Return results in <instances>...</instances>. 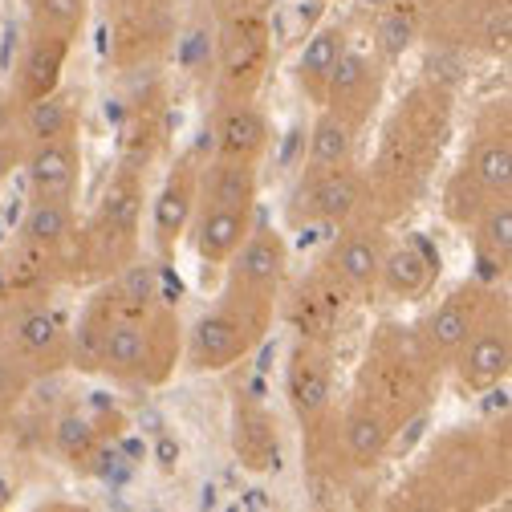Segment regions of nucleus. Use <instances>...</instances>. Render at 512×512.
I'll use <instances>...</instances> for the list:
<instances>
[{
  "label": "nucleus",
  "instance_id": "obj_17",
  "mask_svg": "<svg viewBox=\"0 0 512 512\" xmlns=\"http://www.w3.org/2000/svg\"><path fill=\"white\" fill-rule=\"evenodd\" d=\"M382 98H387V61H382L374 49L366 53V49L346 45V53L338 57V66L330 74L322 106L354 118L358 126H366L378 114Z\"/></svg>",
  "mask_w": 512,
  "mask_h": 512
},
{
  "label": "nucleus",
  "instance_id": "obj_22",
  "mask_svg": "<svg viewBox=\"0 0 512 512\" xmlns=\"http://www.w3.org/2000/svg\"><path fill=\"white\" fill-rule=\"evenodd\" d=\"M232 452L240 468L265 476L281 468V423L256 391H236L232 403Z\"/></svg>",
  "mask_w": 512,
  "mask_h": 512
},
{
  "label": "nucleus",
  "instance_id": "obj_14",
  "mask_svg": "<svg viewBox=\"0 0 512 512\" xmlns=\"http://www.w3.org/2000/svg\"><path fill=\"white\" fill-rule=\"evenodd\" d=\"M496 289H500V285H492V281H464V285H456L452 293H443V297L423 313L419 326H411L415 338H419V346H423V354H427L439 370H447V366L456 362V354H460L464 342L472 338V330H476V322L484 317V309H488V301H492Z\"/></svg>",
  "mask_w": 512,
  "mask_h": 512
},
{
  "label": "nucleus",
  "instance_id": "obj_19",
  "mask_svg": "<svg viewBox=\"0 0 512 512\" xmlns=\"http://www.w3.org/2000/svg\"><path fill=\"white\" fill-rule=\"evenodd\" d=\"M387 248H391L387 224H378V220H350V224L338 228V240L330 244L322 265L358 301V297L378 289V269H382V256H387Z\"/></svg>",
  "mask_w": 512,
  "mask_h": 512
},
{
  "label": "nucleus",
  "instance_id": "obj_23",
  "mask_svg": "<svg viewBox=\"0 0 512 512\" xmlns=\"http://www.w3.org/2000/svg\"><path fill=\"white\" fill-rule=\"evenodd\" d=\"M70 57H74V41L49 37V33H25L13 78H9V94H13L17 110L37 102V98H45L49 90H57L61 82H66Z\"/></svg>",
  "mask_w": 512,
  "mask_h": 512
},
{
  "label": "nucleus",
  "instance_id": "obj_36",
  "mask_svg": "<svg viewBox=\"0 0 512 512\" xmlns=\"http://www.w3.org/2000/svg\"><path fill=\"white\" fill-rule=\"evenodd\" d=\"M415 33H419V13H415V5H391L387 13H382V21H378L374 53L391 66V61H395L399 53H407V49H411Z\"/></svg>",
  "mask_w": 512,
  "mask_h": 512
},
{
  "label": "nucleus",
  "instance_id": "obj_37",
  "mask_svg": "<svg viewBox=\"0 0 512 512\" xmlns=\"http://www.w3.org/2000/svg\"><path fill=\"white\" fill-rule=\"evenodd\" d=\"M25 139H21V131L13 126V131H5L0 135V183H9L17 171H21V159H25Z\"/></svg>",
  "mask_w": 512,
  "mask_h": 512
},
{
  "label": "nucleus",
  "instance_id": "obj_34",
  "mask_svg": "<svg viewBox=\"0 0 512 512\" xmlns=\"http://www.w3.org/2000/svg\"><path fill=\"white\" fill-rule=\"evenodd\" d=\"M21 9H25V33H49L78 45L90 25L94 0H21Z\"/></svg>",
  "mask_w": 512,
  "mask_h": 512
},
{
  "label": "nucleus",
  "instance_id": "obj_27",
  "mask_svg": "<svg viewBox=\"0 0 512 512\" xmlns=\"http://www.w3.org/2000/svg\"><path fill=\"white\" fill-rule=\"evenodd\" d=\"M122 293L114 289V281H98L86 297V305L78 309V322H70V370L78 374H98V358L106 346V334L114 326V317L122 313Z\"/></svg>",
  "mask_w": 512,
  "mask_h": 512
},
{
  "label": "nucleus",
  "instance_id": "obj_32",
  "mask_svg": "<svg viewBox=\"0 0 512 512\" xmlns=\"http://www.w3.org/2000/svg\"><path fill=\"white\" fill-rule=\"evenodd\" d=\"M366 126H358L354 118L317 106L313 126H309V151H305V167H338V163H354L358 159V139Z\"/></svg>",
  "mask_w": 512,
  "mask_h": 512
},
{
  "label": "nucleus",
  "instance_id": "obj_15",
  "mask_svg": "<svg viewBox=\"0 0 512 512\" xmlns=\"http://www.w3.org/2000/svg\"><path fill=\"white\" fill-rule=\"evenodd\" d=\"M460 163L488 196H512V110L508 98H492L476 110Z\"/></svg>",
  "mask_w": 512,
  "mask_h": 512
},
{
  "label": "nucleus",
  "instance_id": "obj_11",
  "mask_svg": "<svg viewBox=\"0 0 512 512\" xmlns=\"http://www.w3.org/2000/svg\"><path fill=\"white\" fill-rule=\"evenodd\" d=\"M285 285H289V240H285V232L265 224V220H252L244 244L224 265L220 293L265 305V309H281Z\"/></svg>",
  "mask_w": 512,
  "mask_h": 512
},
{
  "label": "nucleus",
  "instance_id": "obj_38",
  "mask_svg": "<svg viewBox=\"0 0 512 512\" xmlns=\"http://www.w3.org/2000/svg\"><path fill=\"white\" fill-rule=\"evenodd\" d=\"M13 126H17V102H13L9 86H0V135L13 131Z\"/></svg>",
  "mask_w": 512,
  "mask_h": 512
},
{
  "label": "nucleus",
  "instance_id": "obj_31",
  "mask_svg": "<svg viewBox=\"0 0 512 512\" xmlns=\"http://www.w3.org/2000/svg\"><path fill=\"white\" fill-rule=\"evenodd\" d=\"M472 248H476V261L484 265L480 281L500 285V277H508L512 269V196L492 200L468 228Z\"/></svg>",
  "mask_w": 512,
  "mask_h": 512
},
{
  "label": "nucleus",
  "instance_id": "obj_29",
  "mask_svg": "<svg viewBox=\"0 0 512 512\" xmlns=\"http://www.w3.org/2000/svg\"><path fill=\"white\" fill-rule=\"evenodd\" d=\"M86 94L61 82L57 90H49L45 98L29 102L17 110V131L25 143H41V139H61V135H82V106Z\"/></svg>",
  "mask_w": 512,
  "mask_h": 512
},
{
  "label": "nucleus",
  "instance_id": "obj_12",
  "mask_svg": "<svg viewBox=\"0 0 512 512\" xmlns=\"http://www.w3.org/2000/svg\"><path fill=\"white\" fill-rule=\"evenodd\" d=\"M447 370L456 374V387L464 395H492L508 382V374H512V305H508L504 289L492 293L472 338L464 342V350L456 354V362Z\"/></svg>",
  "mask_w": 512,
  "mask_h": 512
},
{
  "label": "nucleus",
  "instance_id": "obj_20",
  "mask_svg": "<svg viewBox=\"0 0 512 512\" xmlns=\"http://www.w3.org/2000/svg\"><path fill=\"white\" fill-rule=\"evenodd\" d=\"M354 305V293L326 269V265H317L289 297L285 305V317L293 322L297 338H317V342H334L338 326H342V317L346 309Z\"/></svg>",
  "mask_w": 512,
  "mask_h": 512
},
{
  "label": "nucleus",
  "instance_id": "obj_13",
  "mask_svg": "<svg viewBox=\"0 0 512 512\" xmlns=\"http://www.w3.org/2000/svg\"><path fill=\"white\" fill-rule=\"evenodd\" d=\"M285 399L305 439L334 419V342L293 338L285 362Z\"/></svg>",
  "mask_w": 512,
  "mask_h": 512
},
{
  "label": "nucleus",
  "instance_id": "obj_33",
  "mask_svg": "<svg viewBox=\"0 0 512 512\" xmlns=\"http://www.w3.org/2000/svg\"><path fill=\"white\" fill-rule=\"evenodd\" d=\"M53 452L74 472H94V464L110 452V431H102V423L86 411H66L53 423Z\"/></svg>",
  "mask_w": 512,
  "mask_h": 512
},
{
  "label": "nucleus",
  "instance_id": "obj_6",
  "mask_svg": "<svg viewBox=\"0 0 512 512\" xmlns=\"http://www.w3.org/2000/svg\"><path fill=\"white\" fill-rule=\"evenodd\" d=\"M273 322H277V309L216 293V301L191 322V330H183V362L179 366H187L191 374L232 370L261 350Z\"/></svg>",
  "mask_w": 512,
  "mask_h": 512
},
{
  "label": "nucleus",
  "instance_id": "obj_16",
  "mask_svg": "<svg viewBox=\"0 0 512 512\" xmlns=\"http://www.w3.org/2000/svg\"><path fill=\"white\" fill-rule=\"evenodd\" d=\"M200 151H183L175 155V163L167 167L155 200L147 204L151 208V244L159 252V261H171L175 248L183 244L187 236V224L196 216V204H200Z\"/></svg>",
  "mask_w": 512,
  "mask_h": 512
},
{
  "label": "nucleus",
  "instance_id": "obj_2",
  "mask_svg": "<svg viewBox=\"0 0 512 512\" xmlns=\"http://www.w3.org/2000/svg\"><path fill=\"white\" fill-rule=\"evenodd\" d=\"M508 492V439L492 427H456L427 447L399 488L407 508H480Z\"/></svg>",
  "mask_w": 512,
  "mask_h": 512
},
{
  "label": "nucleus",
  "instance_id": "obj_40",
  "mask_svg": "<svg viewBox=\"0 0 512 512\" xmlns=\"http://www.w3.org/2000/svg\"><path fill=\"white\" fill-rule=\"evenodd\" d=\"M13 297V265H9V252H0V305Z\"/></svg>",
  "mask_w": 512,
  "mask_h": 512
},
{
  "label": "nucleus",
  "instance_id": "obj_7",
  "mask_svg": "<svg viewBox=\"0 0 512 512\" xmlns=\"http://www.w3.org/2000/svg\"><path fill=\"white\" fill-rule=\"evenodd\" d=\"M0 362L29 387L70 370V322L49 297H9L0 309Z\"/></svg>",
  "mask_w": 512,
  "mask_h": 512
},
{
  "label": "nucleus",
  "instance_id": "obj_9",
  "mask_svg": "<svg viewBox=\"0 0 512 512\" xmlns=\"http://www.w3.org/2000/svg\"><path fill=\"white\" fill-rule=\"evenodd\" d=\"M350 220H366V167H305L285 200L289 228H342Z\"/></svg>",
  "mask_w": 512,
  "mask_h": 512
},
{
  "label": "nucleus",
  "instance_id": "obj_8",
  "mask_svg": "<svg viewBox=\"0 0 512 512\" xmlns=\"http://www.w3.org/2000/svg\"><path fill=\"white\" fill-rule=\"evenodd\" d=\"M273 66V25L269 9H252L216 21L212 45V98L216 102H256Z\"/></svg>",
  "mask_w": 512,
  "mask_h": 512
},
{
  "label": "nucleus",
  "instance_id": "obj_39",
  "mask_svg": "<svg viewBox=\"0 0 512 512\" xmlns=\"http://www.w3.org/2000/svg\"><path fill=\"white\" fill-rule=\"evenodd\" d=\"M17 395L13 391H5V387H0V435H5L9 431V423H13V415H17Z\"/></svg>",
  "mask_w": 512,
  "mask_h": 512
},
{
  "label": "nucleus",
  "instance_id": "obj_21",
  "mask_svg": "<svg viewBox=\"0 0 512 512\" xmlns=\"http://www.w3.org/2000/svg\"><path fill=\"white\" fill-rule=\"evenodd\" d=\"M273 147L269 114L256 102H216L208 118V155L261 163Z\"/></svg>",
  "mask_w": 512,
  "mask_h": 512
},
{
  "label": "nucleus",
  "instance_id": "obj_10",
  "mask_svg": "<svg viewBox=\"0 0 512 512\" xmlns=\"http://www.w3.org/2000/svg\"><path fill=\"white\" fill-rule=\"evenodd\" d=\"M106 33L114 70H147L175 45V0H106Z\"/></svg>",
  "mask_w": 512,
  "mask_h": 512
},
{
  "label": "nucleus",
  "instance_id": "obj_1",
  "mask_svg": "<svg viewBox=\"0 0 512 512\" xmlns=\"http://www.w3.org/2000/svg\"><path fill=\"white\" fill-rule=\"evenodd\" d=\"M447 135H452V86L439 78L411 86L382 126L378 155L366 171V220L387 224L423 196Z\"/></svg>",
  "mask_w": 512,
  "mask_h": 512
},
{
  "label": "nucleus",
  "instance_id": "obj_28",
  "mask_svg": "<svg viewBox=\"0 0 512 512\" xmlns=\"http://www.w3.org/2000/svg\"><path fill=\"white\" fill-rule=\"evenodd\" d=\"M350 45V29L342 21H326L309 33V41L301 45L297 53V66H293V82L301 90V98L309 106H322L326 98V86H330V74L338 66V57L346 53Z\"/></svg>",
  "mask_w": 512,
  "mask_h": 512
},
{
  "label": "nucleus",
  "instance_id": "obj_3",
  "mask_svg": "<svg viewBox=\"0 0 512 512\" xmlns=\"http://www.w3.org/2000/svg\"><path fill=\"white\" fill-rule=\"evenodd\" d=\"M439 374L443 370L423 354L415 330L399 322H382L366 342L350 399L374 407L378 415L391 419L395 431H403L431 407L439 391Z\"/></svg>",
  "mask_w": 512,
  "mask_h": 512
},
{
  "label": "nucleus",
  "instance_id": "obj_35",
  "mask_svg": "<svg viewBox=\"0 0 512 512\" xmlns=\"http://www.w3.org/2000/svg\"><path fill=\"white\" fill-rule=\"evenodd\" d=\"M492 200H500V196H488V191L472 179V171H468L464 163H456V171L447 175L443 187H439V216L452 224V228L468 232L472 220H476Z\"/></svg>",
  "mask_w": 512,
  "mask_h": 512
},
{
  "label": "nucleus",
  "instance_id": "obj_25",
  "mask_svg": "<svg viewBox=\"0 0 512 512\" xmlns=\"http://www.w3.org/2000/svg\"><path fill=\"white\" fill-rule=\"evenodd\" d=\"M334 431H338V452H342L346 472H370V468H378L382 460L395 452V439H399V431L391 427L387 415H378L374 407H366L358 399H350L342 407Z\"/></svg>",
  "mask_w": 512,
  "mask_h": 512
},
{
  "label": "nucleus",
  "instance_id": "obj_5",
  "mask_svg": "<svg viewBox=\"0 0 512 512\" xmlns=\"http://www.w3.org/2000/svg\"><path fill=\"white\" fill-rule=\"evenodd\" d=\"M183 362V322L179 313L159 297L151 305H122L106 334L98 374L118 387L155 391Z\"/></svg>",
  "mask_w": 512,
  "mask_h": 512
},
{
  "label": "nucleus",
  "instance_id": "obj_24",
  "mask_svg": "<svg viewBox=\"0 0 512 512\" xmlns=\"http://www.w3.org/2000/svg\"><path fill=\"white\" fill-rule=\"evenodd\" d=\"M256 212H240V208H220V204H196V216L187 224V244L196 252V261L204 269V281L224 273V265L232 261V252L244 244L248 228H252Z\"/></svg>",
  "mask_w": 512,
  "mask_h": 512
},
{
  "label": "nucleus",
  "instance_id": "obj_18",
  "mask_svg": "<svg viewBox=\"0 0 512 512\" xmlns=\"http://www.w3.org/2000/svg\"><path fill=\"white\" fill-rule=\"evenodd\" d=\"M21 175H25V187H29V200H78L82 196V175H86L82 135L29 143L25 159H21Z\"/></svg>",
  "mask_w": 512,
  "mask_h": 512
},
{
  "label": "nucleus",
  "instance_id": "obj_30",
  "mask_svg": "<svg viewBox=\"0 0 512 512\" xmlns=\"http://www.w3.org/2000/svg\"><path fill=\"white\" fill-rule=\"evenodd\" d=\"M256 196H261V163H240V159H220V155L204 159V167H200V200L204 204L256 212Z\"/></svg>",
  "mask_w": 512,
  "mask_h": 512
},
{
  "label": "nucleus",
  "instance_id": "obj_4",
  "mask_svg": "<svg viewBox=\"0 0 512 512\" xmlns=\"http://www.w3.org/2000/svg\"><path fill=\"white\" fill-rule=\"evenodd\" d=\"M143 212H147V171L118 163L106 179L102 200L78 224L70 285H98L143 256Z\"/></svg>",
  "mask_w": 512,
  "mask_h": 512
},
{
  "label": "nucleus",
  "instance_id": "obj_26",
  "mask_svg": "<svg viewBox=\"0 0 512 512\" xmlns=\"http://www.w3.org/2000/svg\"><path fill=\"white\" fill-rule=\"evenodd\" d=\"M435 281H439V252L427 240L411 236L403 244L391 240L387 256H382L378 289L374 293H387L395 301H427Z\"/></svg>",
  "mask_w": 512,
  "mask_h": 512
}]
</instances>
